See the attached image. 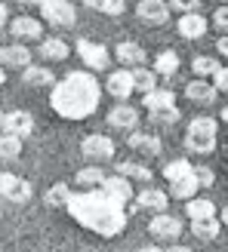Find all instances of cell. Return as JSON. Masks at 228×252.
Instances as JSON below:
<instances>
[{
	"label": "cell",
	"mask_w": 228,
	"mask_h": 252,
	"mask_svg": "<svg viewBox=\"0 0 228 252\" xmlns=\"http://www.w3.org/2000/svg\"><path fill=\"white\" fill-rule=\"evenodd\" d=\"M216 120L213 117H194L185 129V148L194 154H210L216 148Z\"/></svg>",
	"instance_id": "3957f363"
},
{
	"label": "cell",
	"mask_w": 228,
	"mask_h": 252,
	"mask_svg": "<svg viewBox=\"0 0 228 252\" xmlns=\"http://www.w3.org/2000/svg\"><path fill=\"white\" fill-rule=\"evenodd\" d=\"M114 169H117V175H123V179H130V182H142V185H148L151 179H154V172H151L145 163H139V160H120Z\"/></svg>",
	"instance_id": "ffe728a7"
},
{
	"label": "cell",
	"mask_w": 228,
	"mask_h": 252,
	"mask_svg": "<svg viewBox=\"0 0 228 252\" xmlns=\"http://www.w3.org/2000/svg\"><path fill=\"white\" fill-rule=\"evenodd\" d=\"M126 145L133 151H139V154H145V157H157L160 154V138L151 135V132H130Z\"/></svg>",
	"instance_id": "d6986e66"
},
{
	"label": "cell",
	"mask_w": 228,
	"mask_h": 252,
	"mask_svg": "<svg viewBox=\"0 0 228 252\" xmlns=\"http://www.w3.org/2000/svg\"><path fill=\"white\" fill-rule=\"evenodd\" d=\"M37 53H40V59H46V62H62V59H68L71 43H65L62 37H46V40H40Z\"/></svg>",
	"instance_id": "44dd1931"
},
{
	"label": "cell",
	"mask_w": 228,
	"mask_h": 252,
	"mask_svg": "<svg viewBox=\"0 0 228 252\" xmlns=\"http://www.w3.org/2000/svg\"><path fill=\"white\" fill-rule=\"evenodd\" d=\"M102 90L108 93V95H114L117 98V102H126V98H130L136 90H133V77H130V68L126 71H108V80H105V86Z\"/></svg>",
	"instance_id": "8fae6325"
},
{
	"label": "cell",
	"mask_w": 228,
	"mask_h": 252,
	"mask_svg": "<svg viewBox=\"0 0 228 252\" xmlns=\"http://www.w3.org/2000/svg\"><path fill=\"white\" fill-rule=\"evenodd\" d=\"M194 179H197V185H200V188H210L213 182H216V175H213V169H210V166H194Z\"/></svg>",
	"instance_id": "ab89813d"
},
{
	"label": "cell",
	"mask_w": 228,
	"mask_h": 252,
	"mask_svg": "<svg viewBox=\"0 0 228 252\" xmlns=\"http://www.w3.org/2000/svg\"><path fill=\"white\" fill-rule=\"evenodd\" d=\"M210 83L216 86V93H228V68H225V65H219L216 71H213Z\"/></svg>",
	"instance_id": "f35d334b"
},
{
	"label": "cell",
	"mask_w": 228,
	"mask_h": 252,
	"mask_svg": "<svg viewBox=\"0 0 228 252\" xmlns=\"http://www.w3.org/2000/svg\"><path fill=\"white\" fill-rule=\"evenodd\" d=\"M219 224H228V206H225V209L219 212Z\"/></svg>",
	"instance_id": "bcb514c9"
},
{
	"label": "cell",
	"mask_w": 228,
	"mask_h": 252,
	"mask_svg": "<svg viewBox=\"0 0 228 252\" xmlns=\"http://www.w3.org/2000/svg\"><path fill=\"white\" fill-rule=\"evenodd\" d=\"M191 234L204 243H213L219 237V219L210 216V219H191Z\"/></svg>",
	"instance_id": "d4e9b609"
},
{
	"label": "cell",
	"mask_w": 228,
	"mask_h": 252,
	"mask_svg": "<svg viewBox=\"0 0 228 252\" xmlns=\"http://www.w3.org/2000/svg\"><path fill=\"white\" fill-rule=\"evenodd\" d=\"M210 22L200 16V12H182V19L176 22V31H179L185 40H200V37L207 34Z\"/></svg>",
	"instance_id": "7c38bea8"
},
{
	"label": "cell",
	"mask_w": 228,
	"mask_h": 252,
	"mask_svg": "<svg viewBox=\"0 0 228 252\" xmlns=\"http://www.w3.org/2000/svg\"><path fill=\"white\" fill-rule=\"evenodd\" d=\"M182 114H179V108H163V111H151V120H154V123H163V126H173L176 120H179Z\"/></svg>",
	"instance_id": "d590c367"
},
{
	"label": "cell",
	"mask_w": 228,
	"mask_h": 252,
	"mask_svg": "<svg viewBox=\"0 0 228 252\" xmlns=\"http://www.w3.org/2000/svg\"><path fill=\"white\" fill-rule=\"evenodd\" d=\"M9 22V9H6V3H0V28Z\"/></svg>",
	"instance_id": "ee69618b"
},
{
	"label": "cell",
	"mask_w": 228,
	"mask_h": 252,
	"mask_svg": "<svg viewBox=\"0 0 228 252\" xmlns=\"http://www.w3.org/2000/svg\"><path fill=\"white\" fill-rule=\"evenodd\" d=\"M12 182H16V175H12V172H0V197L9 191V185H12Z\"/></svg>",
	"instance_id": "60d3db41"
},
{
	"label": "cell",
	"mask_w": 228,
	"mask_h": 252,
	"mask_svg": "<svg viewBox=\"0 0 228 252\" xmlns=\"http://www.w3.org/2000/svg\"><path fill=\"white\" fill-rule=\"evenodd\" d=\"M182 231H185L182 219L170 216L167 209H163V212H154V219L148 221V234L154 237V240H160V243H173V240H179Z\"/></svg>",
	"instance_id": "5b68a950"
},
{
	"label": "cell",
	"mask_w": 228,
	"mask_h": 252,
	"mask_svg": "<svg viewBox=\"0 0 228 252\" xmlns=\"http://www.w3.org/2000/svg\"><path fill=\"white\" fill-rule=\"evenodd\" d=\"M80 151H83V157L90 163H108L114 154H117V145H114L108 135H86Z\"/></svg>",
	"instance_id": "52a82bcc"
},
{
	"label": "cell",
	"mask_w": 228,
	"mask_h": 252,
	"mask_svg": "<svg viewBox=\"0 0 228 252\" xmlns=\"http://www.w3.org/2000/svg\"><path fill=\"white\" fill-rule=\"evenodd\" d=\"M0 49H3V46H0Z\"/></svg>",
	"instance_id": "f5cc1de1"
},
{
	"label": "cell",
	"mask_w": 228,
	"mask_h": 252,
	"mask_svg": "<svg viewBox=\"0 0 228 252\" xmlns=\"http://www.w3.org/2000/svg\"><path fill=\"white\" fill-rule=\"evenodd\" d=\"M65 209L80 228L93 231L99 237H117L126 228L123 200L108 194L105 188H83V194H71Z\"/></svg>",
	"instance_id": "6da1fadb"
},
{
	"label": "cell",
	"mask_w": 228,
	"mask_h": 252,
	"mask_svg": "<svg viewBox=\"0 0 228 252\" xmlns=\"http://www.w3.org/2000/svg\"><path fill=\"white\" fill-rule=\"evenodd\" d=\"M9 34H12V40H40L43 37V22L40 19H31V16H19V19H12L9 22Z\"/></svg>",
	"instance_id": "30bf717a"
},
{
	"label": "cell",
	"mask_w": 228,
	"mask_h": 252,
	"mask_svg": "<svg viewBox=\"0 0 228 252\" xmlns=\"http://www.w3.org/2000/svg\"><path fill=\"white\" fill-rule=\"evenodd\" d=\"M136 123H139V111H136L133 105H126V102H117V105L108 111V126H111V129H126V132H133Z\"/></svg>",
	"instance_id": "4fadbf2b"
},
{
	"label": "cell",
	"mask_w": 228,
	"mask_h": 252,
	"mask_svg": "<svg viewBox=\"0 0 228 252\" xmlns=\"http://www.w3.org/2000/svg\"><path fill=\"white\" fill-rule=\"evenodd\" d=\"M194 172V166H191V163H188V160H170L167 163V166H163V179H167V182H176V179H185V175H191Z\"/></svg>",
	"instance_id": "836d02e7"
},
{
	"label": "cell",
	"mask_w": 228,
	"mask_h": 252,
	"mask_svg": "<svg viewBox=\"0 0 228 252\" xmlns=\"http://www.w3.org/2000/svg\"><path fill=\"white\" fill-rule=\"evenodd\" d=\"M170 203V194H163L160 188H142L136 194V206L139 209H148V212H163Z\"/></svg>",
	"instance_id": "e0dca14e"
},
{
	"label": "cell",
	"mask_w": 228,
	"mask_h": 252,
	"mask_svg": "<svg viewBox=\"0 0 228 252\" xmlns=\"http://www.w3.org/2000/svg\"><path fill=\"white\" fill-rule=\"evenodd\" d=\"M68 197H71V185H68V182H56V185L43 194V203L53 206V209H65Z\"/></svg>",
	"instance_id": "f546056e"
},
{
	"label": "cell",
	"mask_w": 228,
	"mask_h": 252,
	"mask_svg": "<svg viewBox=\"0 0 228 252\" xmlns=\"http://www.w3.org/2000/svg\"><path fill=\"white\" fill-rule=\"evenodd\" d=\"M185 216L188 219H210V216H216V206H213V200H207V197H188L185 200Z\"/></svg>",
	"instance_id": "83f0119b"
},
{
	"label": "cell",
	"mask_w": 228,
	"mask_h": 252,
	"mask_svg": "<svg viewBox=\"0 0 228 252\" xmlns=\"http://www.w3.org/2000/svg\"><path fill=\"white\" fill-rule=\"evenodd\" d=\"M0 129H3V111H0Z\"/></svg>",
	"instance_id": "f907efd6"
},
{
	"label": "cell",
	"mask_w": 228,
	"mask_h": 252,
	"mask_svg": "<svg viewBox=\"0 0 228 252\" xmlns=\"http://www.w3.org/2000/svg\"><path fill=\"white\" fill-rule=\"evenodd\" d=\"M99 188H105L108 194H114V197H120L123 203H130L133 200V185H130V179H123V175H105V182L99 185Z\"/></svg>",
	"instance_id": "7402d4cb"
},
{
	"label": "cell",
	"mask_w": 228,
	"mask_h": 252,
	"mask_svg": "<svg viewBox=\"0 0 228 252\" xmlns=\"http://www.w3.org/2000/svg\"><path fill=\"white\" fill-rule=\"evenodd\" d=\"M216 46H219V53L228 59V34H222V37H219V43H216Z\"/></svg>",
	"instance_id": "7bdbcfd3"
},
{
	"label": "cell",
	"mask_w": 228,
	"mask_h": 252,
	"mask_svg": "<svg viewBox=\"0 0 228 252\" xmlns=\"http://www.w3.org/2000/svg\"><path fill=\"white\" fill-rule=\"evenodd\" d=\"M83 3L102 16H123L126 12V0H83Z\"/></svg>",
	"instance_id": "1f68e13d"
},
{
	"label": "cell",
	"mask_w": 228,
	"mask_h": 252,
	"mask_svg": "<svg viewBox=\"0 0 228 252\" xmlns=\"http://www.w3.org/2000/svg\"><path fill=\"white\" fill-rule=\"evenodd\" d=\"M19 154H22V138L0 132V160H16Z\"/></svg>",
	"instance_id": "d6a6232c"
},
{
	"label": "cell",
	"mask_w": 228,
	"mask_h": 252,
	"mask_svg": "<svg viewBox=\"0 0 228 252\" xmlns=\"http://www.w3.org/2000/svg\"><path fill=\"white\" fill-rule=\"evenodd\" d=\"M31 197H34V188H31V182H25V179H16L9 185V191L3 194V200H9V203H28Z\"/></svg>",
	"instance_id": "4dcf8cb0"
},
{
	"label": "cell",
	"mask_w": 228,
	"mask_h": 252,
	"mask_svg": "<svg viewBox=\"0 0 228 252\" xmlns=\"http://www.w3.org/2000/svg\"><path fill=\"white\" fill-rule=\"evenodd\" d=\"M136 252H163L160 246H142V249H136Z\"/></svg>",
	"instance_id": "7dc6e473"
},
{
	"label": "cell",
	"mask_w": 228,
	"mask_h": 252,
	"mask_svg": "<svg viewBox=\"0 0 228 252\" xmlns=\"http://www.w3.org/2000/svg\"><path fill=\"white\" fill-rule=\"evenodd\" d=\"M213 25H216V31L228 34V3H216V12H213Z\"/></svg>",
	"instance_id": "8d00e7d4"
},
{
	"label": "cell",
	"mask_w": 228,
	"mask_h": 252,
	"mask_svg": "<svg viewBox=\"0 0 228 252\" xmlns=\"http://www.w3.org/2000/svg\"><path fill=\"white\" fill-rule=\"evenodd\" d=\"M197 191H200V185H197V179H194V172L185 175V179L170 182V197H176V200H188V197H194Z\"/></svg>",
	"instance_id": "f1b7e54d"
},
{
	"label": "cell",
	"mask_w": 228,
	"mask_h": 252,
	"mask_svg": "<svg viewBox=\"0 0 228 252\" xmlns=\"http://www.w3.org/2000/svg\"><path fill=\"white\" fill-rule=\"evenodd\" d=\"M74 49H77V56H80V62L90 71H108L111 68V62H114V56H111V49L108 46H102V43H93V40H77L74 43Z\"/></svg>",
	"instance_id": "277c9868"
},
{
	"label": "cell",
	"mask_w": 228,
	"mask_h": 252,
	"mask_svg": "<svg viewBox=\"0 0 228 252\" xmlns=\"http://www.w3.org/2000/svg\"><path fill=\"white\" fill-rule=\"evenodd\" d=\"M0 65L3 68H25V65H31V49L25 46V43H12V46H3L0 49Z\"/></svg>",
	"instance_id": "ac0fdd59"
},
{
	"label": "cell",
	"mask_w": 228,
	"mask_h": 252,
	"mask_svg": "<svg viewBox=\"0 0 228 252\" xmlns=\"http://www.w3.org/2000/svg\"><path fill=\"white\" fill-rule=\"evenodd\" d=\"M19 3H22V6H40L43 0H19Z\"/></svg>",
	"instance_id": "f6af8a7d"
},
{
	"label": "cell",
	"mask_w": 228,
	"mask_h": 252,
	"mask_svg": "<svg viewBox=\"0 0 228 252\" xmlns=\"http://www.w3.org/2000/svg\"><path fill=\"white\" fill-rule=\"evenodd\" d=\"M142 102H145V111L151 114V111H163V108H173L176 105V95L170 93V90H151V93H145L142 95Z\"/></svg>",
	"instance_id": "484cf974"
},
{
	"label": "cell",
	"mask_w": 228,
	"mask_h": 252,
	"mask_svg": "<svg viewBox=\"0 0 228 252\" xmlns=\"http://www.w3.org/2000/svg\"><path fill=\"white\" fill-rule=\"evenodd\" d=\"M3 83H6V71H3V68H0V86H3Z\"/></svg>",
	"instance_id": "c3c4849f"
},
{
	"label": "cell",
	"mask_w": 228,
	"mask_h": 252,
	"mask_svg": "<svg viewBox=\"0 0 228 252\" xmlns=\"http://www.w3.org/2000/svg\"><path fill=\"white\" fill-rule=\"evenodd\" d=\"M200 3L204 0H170V9H176V12H200Z\"/></svg>",
	"instance_id": "74e56055"
},
{
	"label": "cell",
	"mask_w": 228,
	"mask_h": 252,
	"mask_svg": "<svg viewBox=\"0 0 228 252\" xmlns=\"http://www.w3.org/2000/svg\"><path fill=\"white\" fill-rule=\"evenodd\" d=\"M179 65H182L179 53H173V49H163V53L154 59V74H157V77H173V74L179 71Z\"/></svg>",
	"instance_id": "4316f807"
},
{
	"label": "cell",
	"mask_w": 228,
	"mask_h": 252,
	"mask_svg": "<svg viewBox=\"0 0 228 252\" xmlns=\"http://www.w3.org/2000/svg\"><path fill=\"white\" fill-rule=\"evenodd\" d=\"M105 169H102V163H90V166H83L77 175H74V185L77 188H99L105 182Z\"/></svg>",
	"instance_id": "cb8c5ba5"
},
{
	"label": "cell",
	"mask_w": 228,
	"mask_h": 252,
	"mask_svg": "<svg viewBox=\"0 0 228 252\" xmlns=\"http://www.w3.org/2000/svg\"><path fill=\"white\" fill-rule=\"evenodd\" d=\"M136 16L145 25H151V28H160V25L170 22V6H167V0H139Z\"/></svg>",
	"instance_id": "ba28073f"
},
{
	"label": "cell",
	"mask_w": 228,
	"mask_h": 252,
	"mask_svg": "<svg viewBox=\"0 0 228 252\" xmlns=\"http://www.w3.org/2000/svg\"><path fill=\"white\" fill-rule=\"evenodd\" d=\"M130 77H133V90H136L139 95H145V93H151V90L157 86V74H154V71H148L145 65L130 68Z\"/></svg>",
	"instance_id": "603a6c76"
},
{
	"label": "cell",
	"mask_w": 228,
	"mask_h": 252,
	"mask_svg": "<svg viewBox=\"0 0 228 252\" xmlns=\"http://www.w3.org/2000/svg\"><path fill=\"white\" fill-rule=\"evenodd\" d=\"M222 123H228V105L222 108Z\"/></svg>",
	"instance_id": "681fc988"
},
{
	"label": "cell",
	"mask_w": 228,
	"mask_h": 252,
	"mask_svg": "<svg viewBox=\"0 0 228 252\" xmlns=\"http://www.w3.org/2000/svg\"><path fill=\"white\" fill-rule=\"evenodd\" d=\"M219 68V59H213V56H194L191 59V71H194V77H213V71Z\"/></svg>",
	"instance_id": "e575fe53"
},
{
	"label": "cell",
	"mask_w": 228,
	"mask_h": 252,
	"mask_svg": "<svg viewBox=\"0 0 228 252\" xmlns=\"http://www.w3.org/2000/svg\"><path fill=\"white\" fill-rule=\"evenodd\" d=\"M22 83L25 86H34V90H43V86H53L56 83V74L49 71L46 65H25L22 68Z\"/></svg>",
	"instance_id": "2e32d148"
},
{
	"label": "cell",
	"mask_w": 228,
	"mask_h": 252,
	"mask_svg": "<svg viewBox=\"0 0 228 252\" xmlns=\"http://www.w3.org/2000/svg\"><path fill=\"white\" fill-rule=\"evenodd\" d=\"M185 98L194 105H210L213 98H216V86H213L207 77H194L185 83Z\"/></svg>",
	"instance_id": "9a60e30c"
},
{
	"label": "cell",
	"mask_w": 228,
	"mask_h": 252,
	"mask_svg": "<svg viewBox=\"0 0 228 252\" xmlns=\"http://www.w3.org/2000/svg\"><path fill=\"white\" fill-rule=\"evenodd\" d=\"M99 102H102V83L90 71H71L68 77L53 83V95H49L53 111L65 120H86L96 114Z\"/></svg>",
	"instance_id": "7a4b0ae2"
},
{
	"label": "cell",
	"mask_w": 228,
	"mask_h": 252,
	"mask_svg": "<svg viewBox=\"0 0 228 252\" xmlns=\"http://www.w3.org/2000/svg\"><path fill=\"white\" fill-rule=\"evenodd\" d=\"M111 56L117 59L123 68H136V65H145V62H148L145 46H139V43H133V40H123V43H117Z\"/></svg>",
	"instance_id": "5bb4252c"
},
{
	"label": "cell",
	"mask_w": 228,
	"mask_h": 252,
	"mask_svg": "<svg viewBox=\"0 0 228 252\" xmlns=\"http://www.w3.org/2000/svg\"><path fill=\"white\" fill-rule=\"evenodd\" d=\"M163 252H194V249H188V246H182V243H176V240H173V243H170L167 249H163Z\"/></svg>",
	"instance_id": "b9f144b4"
},
{
	"label": "cell",
	"mask_w": 228,
	"mask_h": 252,
	"mask_svg": "<svg viewBox=\"0 0 228 252\" xmlns=\"http://www.w3.org/2000/svg\"><path fill=\"white\" fill-rule=\"evenodd\" d=\"M40 22L56 25V28H71L77 22V12L68 0H43L40 3Z\"/></svg>",
	"instance_id": "8992f818"
},
{
	"label": "cell",
	"mask_w": 228,
	"mask_h": 252,
	"mask_svg": "<svg viewBox=\"0 0 228 252\" xmlns=\"http://www.w3.org/2000/svg\"><path fill=\"white\" fill-rule=\"evenodd\" d=\"M216 3H228V0H216Z\"/></svg>",
	"instance_id": "816d5d0a"
},
{
	"label": "cell",
	"mask_w": 228,
	"mask_h": 252,
	"mask_svg": "<svg viewBox=\"0 0 228 252\" xmlns=\"http://www.w3.org/2000/svg\"><path fill=\"white\" fill-rule=\"evenodd\" d=\"M0 132H9V135H16V138H28L34 132V117H31V111H6L3 114V129Z\"/></svg>",
	"instance_id": "9c48e42d"
}]
</instances>
